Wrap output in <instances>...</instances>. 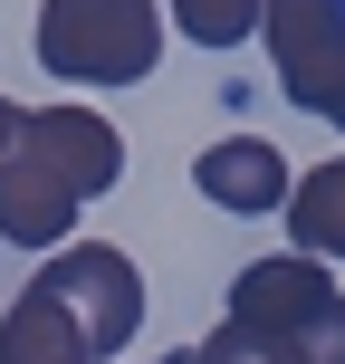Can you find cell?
Segmentation results:
<instances>
[{"instance_id":"obj_1","label":"cell","mask_w":345,"mask_h":364,"mask_svg":"<svg viewBox=\"0 0 345 364\" xmlns=\"http://www.w3.org/2000/svg\"><path fill=\"white\" fill-rule=\"evenodd\" d=\"M125 182V144L96 106H19V134L0 144V240L58 250L87 201Z\"/></svg>"},{"instance_id":"obj_2","label":"cell","mask_w":345,"mask_h":364,"mask_svg":"<svg viewBox=\"0 0 345 364\" xmlns=\"http://www.w3.org/2000/svg\"><path fill=\"white\" fill-rule=\"evenodd\" d=\"M164 58V0H38V68L68 87H134Z\"/></svg>"},{"instance_id":"obj_3","label":"cell","mask_w":345,"mask_h":364,"mask_svg":"<svg viewBox=\"0 0 345 364\" xmlns=\"http://www.w3.org/2000/svg\"><path fill=\"white\" fill-rule=\"evenodd\" d=\"M29 297H38V307H48L96 364L125 355L134 326H144V269H134L125 250H106V240H58V250H38Z\"/></svg>"},{"instance_id":"obj_4","label":"cell","mask_w":345,"mask_h":364,"mask_svg":"<svg viewBox=\"0 0 345 364\" xmlns=\"http://www.w3.org/2000/svg\"><path fill=\"white\" fill-rule=\"evenodd\" d=\"M259 38H269L278 96L307 115H345V0H259Z\"/></svg>"},{"instance_id":"obj_5","label":"cell","mask_w":345,"mask_h":364,"mask_svg":"<svg viewBox=\"0 0 345 364\" xmlns=\"http://www.w3.org/2000/svg\"><path fill=\"white\" fill-rule=\"evenodd\" d=\"M288 154L278 144H259V134H221V144H201L192 154V192L211 201V211H278L288 201Z\"/></svg>"},{"instance_id":"obj_6","label":"cell","mask_w":345,"mask_h":364,"mask_svg":"<svg viewBox=\"0 0 345 364\" xmlns=\"http://www.w3.org/2000/svg\"><path fill=\"white\" fill-rule=\"evenodd\" d=\"M317 297H336V278H327V259H307V250L250 259V269L230 278V316L240 326H288V316H307Z\"/></svg>"},{"instance_id":"obj_7","label":"cell","mask_w":345,"mask_h":364,"mask_svg":"<svg viewBox=\"0 0 345 364\" xmlns=\"http://www.w3.org/2000/svg\"><path fill=\"white\" fill-rule=\"evenodd\" d=\"M278 211H288V240L307 259H345V154H327L317 173H297Z\"/></svg>"},{"instance_id":"obj_8","label":"cell","mask_w":345,"mask_h":364,"mask_svg":"<svg viewBox=\"0 0 345 364\" xmlns=\"http://www.w3.org/2000/svg\"><path fill=\"white\" fill-rule=\"evenodd\" d=\"M0 364H96V355L77 346V336L58 326V316L38 307L29 288H19V297H10V316H0Z\"/></svg>"},{"instance_id":"obj_9","label":"cell","mask_w":345,"mask_h":364,"mask_svg":"<svg viewBox=\"0 0 345 364\" xmlns=\"http://www.w3.org/2000/svg\"><path fill=\"white\" fill-rule=\"evenodd\" d=\"M278 346H288L297 364H345V288L336 297H317L307 316H288V326H269Z\"/></svg>"},{"instance_id":"obj_10","label":"cell","mask_w":345,"mask_h":364,"mask_svg":"<svg viewBox=\"0 0 345 364\" xmlns=\"http://www.w3.org/2000/svg\"><path fill=\"white\" fill-rule=\"evenodd\" d=\"M182 38L192 48H240V38H259V0H173Z\"/></svg>"},{"instance_id":"obj_11","label":"cell","mask_w":345,"mask_h":364,"mask_svg":"<svg viewBox=\"0 0 345 364\" xmlns=\"http://www.w3.org/2000/svg\"><path fill=\"white\" fill-rule=\"evenodd\" d=\"M201 364H297V355L278 346L269 326H240V316H221V326L201 336Z\"/></svg>"},{"instance_id":"obj_12","label":"cell","mask_w":345,"mask_h":364,"mask_svg":"<svg viewBox=\"0 0 345 364\" xmlns=\"http://www.w3.org/2000/svg\"><path fill=\"white\" fill-rule=\"evenodd\" d=\"M10 134H19V106H10V96H0V144H10Z\"/></svg>"},{"instance_id":"obj_13","label":"cell","mask_w":345,"mask_h":364,"mask_svg":"<svg viewBox=\"0 0 345 364\" xmlns=\"http://www.w3.org/2000/svg\"><path fill=\"white\" fill-rule=\"evenodd\" d=\"M336 134H345V115H336Z\"/></svg>"}]
</instances>
